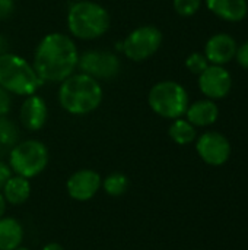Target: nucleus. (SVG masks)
I'll use <instances>...</instances> for the list:
<instances>
[{"label": "nucleus", "mask_w": 248, "mask_h": 250, "mask_svg": "<svg viewBox=\"0 0 248 250\" xmlns=\"http://www.w3.org/2000/svg\"><path fill=\"white\" fill-rule=\"evenodd\" d=\"M79 50L73 38L63 32H51L38 42L32 66L42 82H63L77 69Z\"/></svg>", "instance_id": "1"}, {"label": "nucleus", "mask_w": 248, "mask_h": 250, "mask_svg": "<svg viewBox=\"0 0 248 250\" xmlns=\"http://www.w3.org/2000/svg\"><path fill=\"white\" fill-rule=\"evenodd\" d=\"M104 98V89L95 78L77 72L72 73L58 88V103L64 111L73 116H85L95 111Z\"/></svg>", "instance_id": "2"}, {"label": "nucleus", "mask_w": 248, "mask_h": 250, "mask_svg": "<svg viewBox=\"0 0 248 250\" xmlns=\"http://www.w3.org/2000/svg\"><path fill=\"white\" fill-rule=\"evenodd\" d=\"M110 28V13L92 0L75 1L67 12V29L72 37L92 41L102 37Z\"/></svg>", "instance_id": "3"}, {"label": "nucleus", "mask_w": 248, "mask_h": 250, "mask_svg": "<svg viewBox=\"0 0 248 250\" xmlns=\"http://www.w3.org/2000/svg\"><path fill=\"white\" fill-rule=\"evenodd\" d=\"M42 79L37 75L34 66L23 57L6 53L0 56V86L7 92L29 97L37 94L42 85Z\"/></svg>", "instance_id": "4"}, {"label": "nucleus", "mask_w": 248, "mask_h": 250, "mask_svg": "<svg viewBox=\"0 0 248 250\" xmlns=\"http://www.w3.org/2000/svg\"><path fill=\"white\" fill-rule=\"evenodd\" d=\"M148 104L155 114L175 120L186 114L190 100L181 83L175 81H161L151 88L148 94Z\"/></svg>", "instance_id": "5"}, {"label": "nucleus", "mask_w": 248, "mask_h": 250, "mask_svg": "<svg viewBox=\"0 0 248 250\" xmlns=\"http://www.w3.org/2000/svg\"><path fill=\"white\" fill-rule=\"evenodd\" d=\"M9 167L13 174L25 179L39 176L48 166V148L44 142L37 139H26L18 142L9 151Z\"/></svg>", "instance_id": "6"}, {"label": "nucleus", "mask_w": 248, "mask_h": 250, "mask_svg": "<svg viewBox=\"0 0 248 250\" xmlns=\"http://www.w3.org/2000/svg\"><path fill=\"white\" fill-rule=\"evenodd\" d=\"M162 44V32L153 25H142L134 28L121 44H117L127 59L132 62H145L152 57Z\"/></svg>", "instance_id": "7"}, {"label": "nucleus", "mask_w": 248, "mask_h": 250, "mask_svg": "<svg viewBox=\"0 0 248 250\" xmlns=\"http://www.w3.org/2000/svg\"><path fill=\"white\" fill-rule=\"evenodd\" d=\"M77 69L96 81H108L120 73L121 62L117 54L104 50H88L79 54Z\"/></svg>", "instance_id": "8"}, {"label": "nucleus", "mask_w": 248, "mask_h": 250, "mask_svg": "<svg viewBox=\"0 0 248 250\" xmlns=\"http://www.w3.org/2000/svg\"><path fill=\"white\" fill-rule=\"evenodd\" d=\"M199 157L209 166H222L231 155V144L219 132H206L196 141Z\"/></svg>", "instance_id": "9"}, {"label": "nucleus", "mask_w": 248, "mask_h": 250, "mask_svg": "<svg viewBox=\"0 0 248 250\" xmlns=\"http://www.w3.org/2000/svg\"><path fill=\"white\" fill-rule=\"evenodd\" d=\"M232 86L231 73L218 64H209L199 75V89L209 100H221L225 98Z\"/></svg>", "instance_id": "10"}, {"label": "nucleus", "mask_w": 248, "mask_h": 250, "mask_svg": "<svg viewBox=\"0 0 248 250\" xmlns=\"http://www.w3.org/2000/svg\"><path fill=\"white\" fill-rule=\"evenodd\" d=\"M102 177L99 173L91 168H82L75 171L66 182V190L67 195L77 201V202H86L91 201L98 190L101 189Z\"/></svg>", "instance_id": "11"}, {"label": "nucleus", "mask_w": 248, "mask_h": 250, "mask_svg": "<svg viewBox=\"0 0 248 250\" xmlns=\"http://www.w3.org/2000/svg\"><path fill=\"white\" fill-rule=\"evenodd\" d=\"M48 119V107L42 97L34 94L25 97V101L19 110V120L22 126L29 132L41 130Z\"/></svg>", "instance_id": "12"}, {"label": "nucleus", "mask_w": 248, "mask_h": 250, "mask_svg": "<svg viewBox=\"0 0 248 250\" xmlns=\"http://www.w3.org/2000/svg\"><path fill=\"white\" fill-rule=\"evenodd\" d=\"M238 44L237 41L225 32L212 35L205 45V56L210 64L224 66L235 59Z\"/></svg>", "instance_id": "13"}, {"label": "nucleus", "mask_w": 248, "mask_h": 250, "mask_svg": "<svg viewBox=\"0 0 248 250\" xmlns=\"http://www.w3.org/2000/svg\"><path fill=\"white\" fill-rule=\"evenodd\" d=\"M184 116L194 127H206L218 120L219 108L213 100H199L193 104H189Z\"/></svg>", "instance_id": "14"}, {"label": "nucleus", "mask_w": 248, "mask_h": 250, "mask_svg": "<svg viewBox=\"0 0 248 250\" xmlns=\"http://www.w3.org/2000/svg\"><path fill=\"white\" fill-rule=\"evenodd\" d=\"M208 9L228 22H240L247 16V0H206Z\"/></svg>", "instance_id": "15"}, {"label": "nucleus", "mask_w": 248, "mask_h": 250, "mask_svg": "<svg viewBox=\"0 0 248 250\" xmlns=\"http://www.w3.org/2000/svg\"><path fill=\"white\" fill-rule=\"evenodd\" d=\"M0 192L6 204L19 207V205H23L29 199L32 188H31L29 179H25L18 174H12V177L6 182V185L3 186Z\"/></svg>", "instance_id": "16"}, {"label": "nucleus", "mask_w": 248, "mask_h": 250, "mask_svg": "<svg viewBox=\"0 0 248 250\" xmlns=\"http://www.w3.org/2000/svg\"><path fill=\"white\" fill-rule=\"evenodd\" d=\"M23 227L13 217L0 218V250H15L22 246Z\"/></svg>", "instance_id": "17"}, {"label": "nucleus", "mask_w": 248, "mask_h": 250, "mask_svg": "<svg viewBox=\"0 0 248 250\" xmlns=\"http://www.w3.org/2000/svg\"><path fill=\"white\" fill-rule=\"evenodd\" d=\"M168 135L177 145H189L194 142L197 138L196 127L187 119H181V117L172 120L168 129Z\"/></svg>", "instance_id": "18"}, {"label": "nucleus", "mask_w": 248, "mask_h": 250, "mask_svg": "<svg viewBox=\"0 0 248 250\" xmlns=\"http://www.w3.org/2000/svg\"><path fill=\"white\" fill-rule=\"evenodd\" d=\"M101 189H104V192L111 198H120L126 195L130 189V179L120 171L111 173L105 179H102Z\"/></svg>", "instance_id": "19"}, {"label": "nucleus", "mask_w": 248, "mask_h": 250, "mask_svg": "<svg viewBox=\"0 0 248 250\" xmlns=\"http://www.w3.org/2000/svg\"><path fill=\"white\" fill-rule=\"evenodd\" d=\"M19 142L18 126L7 117H0V152H7Z\"/></svg>", "instance_id": "20"}, {"label": "nucleus", "mask_w": 248, "mask_h": 250, "mask_svg": "<svg viewBox=\"0 0 248 250\" xmlns=\"http://www.w3.org/2000/svg\"><path fill=\"white\" fill-rule=\"evenodd\" d=\"M174 10L181 16H193L199 12L202 0H172Z\"/></svg>", "instance_id": "21"}, {"label": "nucleus", "mask_w": 248, "mask_h": 250, "mask_svg": "<svg viewBox=\"0 0 248 250\" xmlns=\"http://www.w3.org/2000/svg\"><path fill=\"white\" fill-rule=\"evenodd\" d=\"M210 63L208 62L205 53H191L187 59H186V66L187 69L194 73V75H200Z\"/></svg>", "instance_id": "22"}, {"label": "nucleus", "mask_w": 248, "mask_h": 250, "mask_svg": "<svg viewBox=\"0 0 248 250\" xmlns=\"http://www.w3.org/2000/svg\"><path fill=\"white\" fill-rule=\"evenodd\" d=\"M12 108V94L0 86V117L7 116Z\"/></svg>", "instance_id": "23"}, {"label": "nucleus", "mask_w": 248, "mask_h": 250, "mask_svg": "<svg viewBox=\"0 0 248 250\" xmlns=\"http://www.w3.org/2000/svg\"><path fill=\"white\" fill-rule=\"evenodd\" d=\"M235 59L238 62V64L244 69H248V41H246L244 44L238 45L237 48V54Z\"/></svg>", "instance_id": "24"}, {"label": "nucleus", "mask_w": 248, "mask_h": 250, "mask_svg": "<svg viewBox=\"0 0 248 250\" xmlns=\"http://www.w3.org/2000/svg\"><path fill=\"white\" fill-rule=\"evenodd\" d=\"M15 10V1L13 0H0V19L9 18Z\"/></svg>", "instance_id": "25"}, {"label": "nucleus", "mask_w": 248, "mask_h": 250, "mask_svg": "<svg viewBox=\"0 0 248 250\" xmlns=\"http://www.w3.org/2000/svg\"><path fill=\"white\" fill-rule=\"evenodd\" d=\"M12 174H13V171L9 167V164L0 160V190L3 189V186L6 185V182L12 177Z\"/></svg>", "instance_id": "26"}, {"label": "nucleus", "mask_w": 248, "mask_h": 250, "mask_svg": "<svg viewBox=\"0 0 248 250\" xmlns=\"http://www.w3.org/2000/svg\"><path fill=\"white\" fill-rule=\"evenodd\" d=\"M9 53V41L4 35L0 34V56Z\"/></svg>", "instance_id": "27"}, {"label": "nucleus", "mask_w": 248, "mask_h": 250, "mask_svg": "<svg viewBox=\"0 0 248 250\" xmlns=\"http://www.w3.org/2000/svg\"><path fill=\"white\" fill-rule=\"evenodd\" d=\"M41 250H64V248L60 245V243H56V242H51V243H47Z\"/></svg>", "instance_id": "28"}, {"label": "nucleus", "mask_w": 248, "mask_h": 250, "mask_svg": "<svg viewBox=\"0 0 248 250\" xmlns=\"http://www.w3.org/2000/svg\"><path fill=\"white\" fill-rule=\"evenodd\" d=\"M6 201H4V198H3V195H1V192H0V218L4 215V212H6Z\"/></svg>", "instance_id": "29"}, {"label": "nucleus", "mask_w": 248, "mask_h": 250, "mask_svg": "<svg viewBox=\"0 0 248 250\" xmlns=\"http://www.w3.org/2000/svg\"><path fill=\"white\" fill-rule=\"evenodd\" d=\"M15 250H31L29 248H25V246H19L18 249H15Z\"/></svg>", "instance_id": "30"}, {"label": "nucleus", "mask_w": 248, "mask_h": 250, "mask_svg": "<svg viewBox=\"0 0 248 250\" xmlns=\"http://www.w3.org/2000/svg\"><path fill=\"white\" fill-rule=\"evenodd\" d=\"M75 1H83V0H75Z\"/></svg>", "instance_id": "31"}]
</instances>
